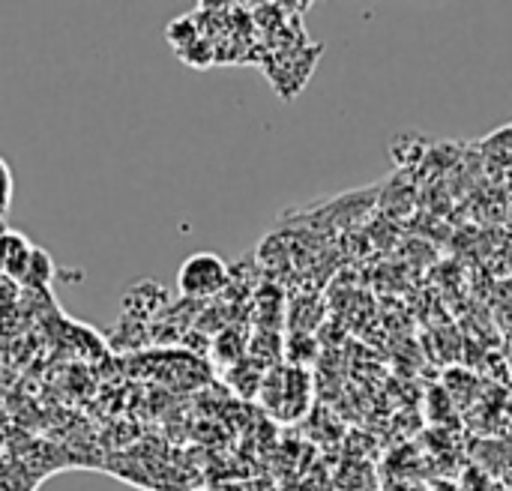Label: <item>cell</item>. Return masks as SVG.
Instances as JSON below:
<instances>
[{"instance_id":"cell-1","label":"cell","mask_w":512,"mask_h":491,"mask_svg":"<svg viewBox=\"0 0 512 491\" xmlns=\"http://www.w3.org/2000/svg\"><path fill=\"white\" fill-rule=\"evenodd\" d=\"M228 264L213 255V252H198V255H189L183 264H180V273H177V288L183 297L189 300H204V297H216L225 291L228 285Z\"/></svg>"},{"instance_id":"cell-2","label":"cell","mask_w":512,"mask_h":491,"mask_svg":"<svg viewBox=\"0 0 512 491\" xmlns=\"http://www.w3.org/2000/svg\"><path fill=\"white\" fill-rule=\"evenodd\" d=\"M33 243L15 231H6L0 237V273L6 279H15V282H24V273H27V264L33 258Z\"/></svg>"},{"instance_id":"cell-3","label":"cell","mask_w":512,"mask_h":491,"mask_svg":"<svg viewBox=\"0 0 512 491\" xmlns=\"http://www.w3.org/2000/svg\"><path fill=\"white\" fill-rule=\"evenodd\" d=\"M51 276H54V264H51V258L36 246V249H33V258H30V264H27V273H24V282H21V285H30V288H48Z\"/></svg>"},{"instance_id":"cell-4","label":"cell","mask_w":512,"mask_h":491,"mask_svg":"<svg viewBox=\"0 0 512 491\" xmlns=\"http://www.w3.org/2000/svg\"><path fill=\"white\" fill-rule=\"evenodd\" d=\"M12 201V174H9V165L0 159V210H6Z\"/></svg>"}]
</instances>
